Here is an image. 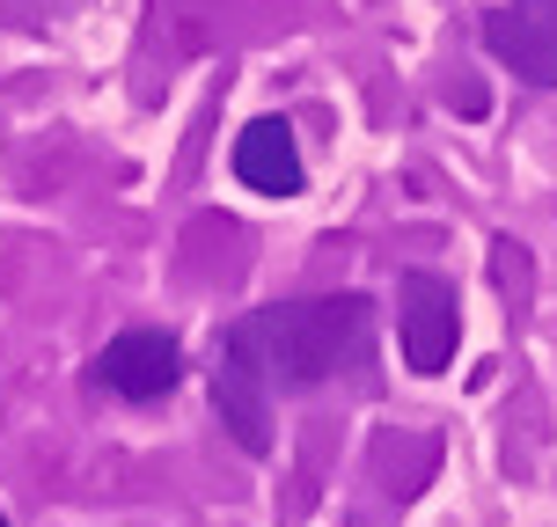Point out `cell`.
I'll return each mask as SVG.
<instances>
[{"instance_id":"5b68a950","label":"cell","mask_w":557,"mask_h":527,"mask_svg":"<svg viewBox=\"0 0 557 527\" xmlns=\"http://www.w3.org/2000/svg\"><path fill=\"white\" fill-rule=\"evenodd\" d=\"M235 184L257 198H301L308 168H301V147H294L286 117H250L235 133Z\"/></svg>"},{"instance_id":"3957f363","label":"cell","mask_w":557,"mask_h":527,"mask_svg":"<svg viewBox=\"0 0 557 527\" xmlns=\"http://www.w3.org/2000/svg\"><path fill=\"white\" fill-rule=\"evenodd\" d=\"M484 52L521 88H557V0H499L484 15Z\"/></svg>"},{"instance_id":"7a4b0ae2","label":"cell","mask_w":557,"mask_h":527,"mask_svg":"<svg viewBox=\"0 0 557 527\" xmlns=\"http://www.w3.org/2000/svg\"><path fill=\"white\" fill-rule=\"evenodd\" d=\"M88 381L111 389L117 403H162V396L184 381V344H176L169 330L133 323V330H117L111 344L88 360Z\"/></svg>"},{"instance_id":"277c9868","label":"cell","mask_w":557,"mask_h":527,"mask_svg":"<svg viewBox=\"0 0 557 527\" xmlns=\"http://www.w3.org/2000/svg\"><path fill=\"white\" fill-rule=\"evenodd\" d=\"M404 366L411 374H441L455 366V344H462V301L441 272H404Z\"/></svg>"},{"instance_id":"6da1fadb","label":"cell","mask_w":557,"mask_h":527,"mask_svg":"<svg viewBox=\"0 0 557 527\" xmlns=\"http://www.w3.org/2000/svg\"><path fill=\"white\" fill-rule=\"evenodd\" d=\"M374 337V301L367 293H331V301H278L243 315L221 337L213 360V411L250 454H272V403L323 389L337 366H352Z\"/></svg>"},{"instance_id":"8992f818","label":"cell","mask_w":557,"mask_h":527,"mask_svg":"<svg viewBox=\"0 0 557 527\" xmlns=\"http://www.w3.org/2000/svg\"><path fill=\"white\" fill-rule=\"evenodd\" d=\"M0 527H8V513H0Z\"/></svg>"}]
</instances>
